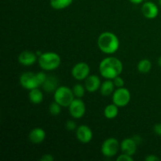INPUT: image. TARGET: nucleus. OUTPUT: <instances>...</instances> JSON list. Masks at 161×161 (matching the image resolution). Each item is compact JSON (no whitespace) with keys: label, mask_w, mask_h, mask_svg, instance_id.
<instances>
[{"label":"nucleus","mask_w":161,"mask_h":161,"mask_svg":"<svg viewBox=\"0 0 161 161\" xmlns=\"http://www.w3.org/2000/svg\"><path fill=\"white\" fill-rule=\"evenodd\" d=\"M122 71V62L115 57H107L104 58L99 64V72L101 75L108 80H113L120 75Z\"/></svg>","instance_id":"f257e3e1"},{"label":"nucleus","mask_w":161,"mask_h":161,"mask_svg":"<svg viewBox=\"0 0 161 161\" xmlns=\"http://www.w3.org/2000/svg\"><path fill=\"white\" fill-rule=\"evenodd\" d=\"M97 46L103 53L113 54L119 50V40L114 33L105 31L97 38Z\"/></svg>","instance_id":"f03ea898"},{"label":"nucleus","mask_w":161,"mask_h":161,"mask_svg":"<svg viewBox=\"0 0 161 161\" xmlns=\"http://www.w3.org/2000/svg\"><path fill=\"white\" fill-rule=\"evenodd\" d=\"M38 62L42 70L53 71L61 64V58L55 52H45L39 57Z\"/></svg>","instance_id":"7ed1b4c3"},{"label":"nucleus","mask_w":161,"mask_h":161,"mask_svg":"<svg viewBox=\"0 0 161 161\" xmlns=\"http://www.w3.org/2000/svg\"><path fill=\"white\" fill-rule=\"evenodd\" d=\"M53 99L62 107H69L75 99L72 90L65 86H58L53 92Z\"/></svg>","instance_id":"20e7f679"},{"label":"nucleus","mask_w":161,"mask_h":161,"mask_svg":"<svg viewBox=\"0 0 161 161\" xmlns=\"http://www.w3.org/2000/svg\"><path fill=\"white\" fill-rule=\"evenodd\" d=\"M120 149V143L116 138H109L103 142L102 145V154L106 157H113L117 154Z\"/></svg>","instance_id":"39448f33"},{"label":"nucleus","mask_w":161,"mask_h":161,"mask_svg":"<svg viewBox=\"0 0 161 161\" xmlns=\"http://www.w3.org/2000/svg\"><path fill=\"white\" fill-rule=\"evenodd\" d=\"M130 101V93L125 87L117 88L113 94V102L119 108L125 107Z\"/></svg>","instance_id":"423d86ee"},{"label":"nucleus","mask_w":161,"mask_h":161,"mask_svg":"<svg viewBox=\"0 0 161 161\" xmlns=\"http://www.w3.org/2000/svg\"><path fill=\"white\" fill-rule=\"evenodd\" d=\"M19 80H20V83L22 87L26 90H29V91L40 86L39 80L36 76V73H34V72H24L20 75Z\"/></svg>","instance_id":"0eeeda50"},{"label":"nucleus","mask_w":161,"mask_h":161,"mask_svg":"<svg viewBox=\"0 0 161 161\" xmlns=\"http://www.w3.org/2000/svg\"><path fill=\"white\" fill-rule=\"evenodd\" d=\"M69 111L71 116L74 119H80L86 113V105L80 98H75L69 106Z\"/></svg>","instance_id":"6e6552de"},{"label":"nucleus","mask_w":161,"mask_h":161,"mask_svg":"<svg viewBox=\"0 0 161 161\" xmlns=\"http://www.w3.org/2000/svg\"><path fill=\"white\" fill-rule=\"evenodd\" d=\"M90 66L85 62H79L75 64L72 69V75L75 80L78 81L84 80L89 76Z\"/></svg>","instance_id":"1a4fd4ad"},{"label":"nucleus","mask_w":161,"mask_h":161,"mask_svg":"<svg viewBox=\"0 0 161 161\" xmlns=\"http://www.w3.org/2000/svg\"><path fill=\"white\" fill-rule=\"evenodd\" d=\"M75 135L77 139L83 144H87L93 138L92 130L86 125H80L77 127Z\"/></svg>","instance_id":"9d476101"},{"label":"nucleus","mask_w":161,"mask_h":161,"mask_svg":"<svg viewBox=\"0 0 161 161\" xmlns=\"http://www.w3.org/2000/svg\"><path fill=\"white\" fill-rule=\"evenodd\" d=\"M142 14L147 19H155L159 14V9L153 2H146L142 6Z\"/></svg>","instance_id":"9b49d317"},{"label":"nucleus","mask_w":161,"mask_h":161,"mask_svg":"<svg viewBox=\"0 0 161 161\" xmlns=\"http://www.w3.org/2000/svg\"><path fill=\"white\" fill-rule=\"evenodd\" d=\"M138 144L135 142L133 138H127L120 142V149L123 153L128 154L130 156L135 155L137 151Z\"/></svg>","instance_id":"f8f14e48"},{"label":"nucleus","mask_w":161,"mask_h":161,"mask_svg":"<svg viewBox=\"0 0 161 161\" xmlns=\"http://www.w3.org/2000/svg\"><path fill=\"white\" fill-rule=\"evenodd\" d=\"M18 61L20 64L25 66H30L37 61V54L34 52L25 50L21 52L18 56Z\"/></svg>","instance_id":"ddd939ff"},{"label":"nucleus","mask_w":161,"mask_h":161,"mask_svg":"<svg viewBox=\"0 0 161 161\" xmlns=\"http://www.w3.org/2000/svg\"><path fill=\"white\" fill-rule=\"evenodd\" d=\"M101 80L99 76L96 75H89V76L85 80V88L90 93H94L100 89Z\"/></svg>","instance_id":"4468645a"},{"label":"nucleus","mask_w":161,"mask_h":161,"mask_svg":"<svg viewBox=\"0 0 161 161\" xmlns=\"http://www.w3.org/2000/svg\"><path fill=\"white\" fill-rule=\"evenodd\" d=\"M28 138L33 144H40L46 138L45 130L41 127H36L30 131Z\"/></svg>","instance_id":"2eb2a0df"},{"label":"nucleus","mask_w":161,"mask_h":161,"mask_svg":"<svg viewBox=\"0 0 161 161\" xmlns=\"http://www.w3.org/2000/svg\"><path fill=\"white\" fill-rule=\"evenodd\" d=\"M42 88L45 92L52 93L54 92L58 87V79L53 75H50L47 77L46 81L42 84Z\"/></svg>","instance_id":"dca6fc26"},{"label":"nucleus","mask_w":161,"mask_h":161,"mask_svg":"<svg viewBox=\"0 0 161 161\" xmlns=\"http://www.w3.org/2000/svg\"><path fill=\"white\" fill-rule=\"evenodd\" d=\"M28 98L31 103L35 104V105H39V104L42 103L43 101V93L41 90L39 89V87L35 88L29 91Z\"/></svg>","instance_id":"f3484780"},{"label":"nucleus","mask_w":161,"mask_h":161,"mask_svg":"<svg viewBox=\"0 0 161 161\" xmlns=\"http://www.w3.org/2000/svg\"><path fill=\"white\" fill-rule=\"evenodd\" d=\"M114 88L115 84L113 83V80L106 79V80L104 81L101 85L100 92L103 96H109L115 91Z\"/></svg>","instance_id":"a211bd4d"},{"label":"nucleus","mask_w":161,"mask_h":161,"mask_svg":"<svg viewBox=\"0 0 161 161\" xmlns=\"http://www.w3.org/2000/svg\"><path fill=\"white\" fill-rule=\"evenodd\" d=\"M119 114V107L114 103L108 105L104 109V115L108 119H113Z\"/></svg>","instance_id":"6ab92c4d"},{"label":"nucleus","mask_w":161,"mask_h":161,"mask_svg":"<svg viewBox=\"0 0 161 161\" xmlns=\"http://www.w3.org/2000/svg\"><path fill=\"white\" fill-rule=\"evenodd\" d=\"M73 0H50L51 7L54 9H63L69 7Z\"/></svg>","instance_id":"aec40b11"},{"label":"nucleus","mask_w":161,"mask_h":161,"mask_svg":"<svg viewBox=\"0 0 161 161\" xmlns=\"http://www.w3.org/2000/svg\"><path fill=\"white\" fill-rule=\"evenodd\" d=\"M137 69H138V72H141V73L146 74L149 72V71L152 69V63L149 59L144 58V59H142L138 63Z\"/></svg>","instance_id":"412c9836"},{"label":"nucleus","mask_w":161,"mask_h":161,"mask_svg":"<svg viewBox=\"0 0 161 161\" xmlns=\"http://www.w3.org/2000/svg\"><path fill=\"white\" fill-rule=\"evenodd\" d=\"M72 90L75 97H77V98H82L84 96L85 91H86L85 86H83L80 83H77V84L74 85Z\"/></svg>","instance_id":"4be33fe9"},{"label":"nucleus","mask_w":161,"mask_h":161,"mask_svg":"<svg viewBox=\"0 0 161 161\" xmlns=\"http://www.w3.org/2000/svg\"><path fill=\"white\" fill-rule=\"evenodd\" d=\"M61 108H62V106L54 101L49 106V111H50V114H52L53 116H58L61 113Z\"/></svg>","instance_id":"5701e85b"},{"label":"nucleus","mask_w":161,"mask_h":161,"mask_svg":"<svg viewBox=\"0 0 161 161\" xmlns=\"http://www.w3.org/2000/svg\"><path fill=\"white\" fill-rule=\"evenodd\" d=\"M113 83H114L115 84V86L117 88L124 87V84H125V82H124V79H123L122 77L119 76V75L116 76V78L113 79Z\"/></svg>","instance_id":"b1692460"},{"label":"nucleus","mask_w":161,"mask_h":161,"mask_svg":"<svg viewBox=\"0 0 161 161\" xmlns=\"http://www.w3.org/2000/svg\"><path fill=\"white\" fill-rule=\"evenodd\" d=\"M65 127L69 131H73V130H76L77 127H76V124L74 120H72V119H69L66 122L65 124Z\"/></svg>","instance_id":"393cba45"},{"label":"nucleus","mask_w":161,"mask_h":161,"mask_svg":"<svg viewBox=\"0 0 161 161\" xmlns=\"http://www.w3.org/2000/svg\"><path fill=\"white\" fill-rule=\"evenodd\" d=\"M36 76H37L38 80H39V84H40V86H42V83H43L44 82L46 81V80L47 79L48 75L46 73H44L43 72H39L36 73Z\"/></svg>","instance_id":"a878e982"},{"label":"nucleus","mask_w":161,"mask_h":161,"mask_svg":"<svg viewBox=\"0 0 161 161\" xmlns=\"http://www.w3.org/2000/svg\"><path fill=\"white\" fill-rule=\"evenodd\" d=\"M117 161H133L134 159L132 157V156L128 155V154L123 153L121 155L118 156V157L116 158Z\"/></svg>","instance_id":"bb28decb"},{"label":"nucleus","mask_w":161,"mask_h":161,"mask_svg":"<svg viewBox=\"0 0 161 161\" xmlns=\"http://www.w3.org/2000/svg\"><path fill=\"white\" fill-rule=\"evenodd\" d=\"M54 160V157L51 154H44L40 158L41 161H53Z\"/></svg>","instance_id":"cd10ccee"},{"label":"nucleus","mask_w":161,"mask_h":161,"mask_svg":"<svg viewBox=\"0 0 161 161\" xmlns=\"http://www.w3.org/2000/svg\"><path fill=\"white\" fill-rule=\"evenodd\" d=\"M153 130L155 132L156 135H159V136L161 137V123H159V124H155L153 127Z\"/></svg>","instance_id":"c85d7f7f"},{"label":"nucleus","mask_w":161,"mask_h":161,"mask_svg":"<svg viewBox=\"0 0 161 161\" xmlns=\"http://www.w3.org/2000/svg\"><path fill=\"white\" fill-rule=\"evenodd\" d=\"M145 160L146 161H158L160 160V159L155 155H148L147 157L145 158Z\"/></svg>","instance_id":"c756f323"},{"label":"nucleus","mask_w":161,"mask_h":161,"mask_svg":"<svg viewBox=\"0 0 161 161\" xmlns=\"http://www.w3.org/2000/svg\"><path fill=\"white\" fill-rule=\"evenodd\" d=\"M133 139L135 140V142H136L138 145L141 144L142 141V138H141V137L138 136V135H135V137H133Z\"/></svg>","instance_id":"7c9ffc66"},{"label":"nucleus","mask_w":161,"mask_h":161,"mask_svg":"<svg viewBox=\"0 0 161 161\" xmlns=\"http://www.w3.org/2000/svg\"><path fill=\"white\" fill-rule=\"evenodd\" d=\"M129 1L133 4H140V3H142L143 0H129Z\"/></svg>","instance_id":"2f4dec72"},{"label":"nucleus","mask_w":161,"mask_h":161,"mask_svg":"<svg viewBox=\"0 0 161 161\" xmlns=\"http://www.w3.org/2000/svg\"><path fill=\"white\" fill-rule=\"evenodd\" d=\"M158 64L161 67V56L159 58V59H158Z\"/></svg>","instance_id":"473e14b6"},{"label":"nucleus","mask_w":161,"mask_h":161,"mask_svg":"<svg viewBox=\"0 0 161 161\" xmlns=\"http://www.w3.org/2000/svg\"><path fill=\"white\" fill-rule=\"evenodd\" d=\"M159 4H160V6H161V0H159Z\"/></svg>","instance_id":"72a5a7b5"}]
</instances>
